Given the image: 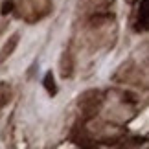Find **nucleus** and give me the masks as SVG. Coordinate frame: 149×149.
Returning a JSON list of instances; mask_svg holds the SVG:
<instances>
[{"mask_svg": "<svg viewBox=\"0 0 149 149\" xmlns=\"http://www.w3.org/2000/svg\"><path fill=\"white\" fill-rule=\"evenodd\" d=\"M50 11L52 0H19V4H17V13L28 24L42 20Z\"/></svg>", "mask_w": 149, "mask_h": 149, "instance_id": "f257e3e1", "label": "nucleus"}, {"mask_svg": "<svg viewBox=\"0 0 149 149\" xmlns=\"http://www.w3.org/2000/svg\"><path fill=\"white\" fill-rule=\"evenodd\" d=\"M114 0H79L77 2V9L83 17H90V15H98V13H105V11L112 6Z\"/></svg>", "mask_w": 149, "mask_h": 149, "instance_id": "f03ea898", "label": "nucleus"}, {"mask_svg": "<svg viewBox=\"0 0 149 149\" xmlns=\"http://www.w3.org/2000/svg\"><path fill=\"white\" fill-rule=\"evenodd\" d=\"M100 103H101V98H100V92L98 90H88L85 92L83 96H79V105L83 107V112L87 116H94L100 109Z\"/></svg>", "mask_w": 149, "mask_h": 149, "instance_id": "7ed1b4c3", "label": "nucleus"}, {"mask_svg": "<svg viewBox=\"0 0 149 149\" xmlns=\"http://www.w3.org/2000/svg\"><path fill=\"white\" fill-rule=\"evenodd\" d=\"M19 39H20L19 33H13V35H11L8 41L4 42V46L0 48V65L6 63L11 55H13V52L17 50V46H19Z\"/></svg>", "mask_w": 149, "mask_h": 149, "instance_id": "20e7f679", "label": "nucleus"}, {"mask_svg": "<svg viewBox=\"0 0 149 149\" xmlns=\"http://www.w3.org/2000/svg\"><path fill=\"white\" fill-rule=\"evenodd\" d=\"M59 70H61V76L63 77H70L72 76V70H74V59H72V54L70 52H65L59 61Z\"/></svg>", "mask_w": 149, "mask_h": 149, "instance_id": "39448f33", "label": "nucleus"}, {"mask_svg": "<svg viewBox=\"0 0 149 149\" xmlns=\"http://www.w3.org/2000/svg\"><path fill=\"white\" fill-rule=\"evenodd\" d=\"M136 31H144L147 30V0H142L140 9L136 13Z\"/></svg>", "mask_w": 149, "mask_h": 149, "instance_id": "423d86ee", "label": "nucleus"}, {"mask_svg": "<svg viewBox=\"0 0 149 149\" xmlns=\"http://www.w3.org/2000/svg\"><path fill=\"white\" fill-rule=\"evenodd\" d=\"M125 2H127V4H134L136 0H125Z\"/></svg>", "mask_w": 149, "mask_h": 149, "instance_id": "0eeeda50", "label": "nucleus"}]
</instances>
